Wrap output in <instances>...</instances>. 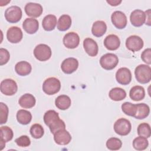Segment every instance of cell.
<instances>
[{
  "mask_svg": "<svg viewBox=\"0 0 151 151\" xmlns=\"http://www.w3.org/2000/svg\"><path fill=\"white\" fill-rule=\"evenodd\" d=\"M149 142L146 137L138 136L133 141V146L137 150H144L148 147Z\"/></svg>",
  "mask_w": 151,
  "mask_h": 151,
  "instance_id": "1f68e13d",
  "label": "cell"
},
{
  "mask_svg": "<svg viewBox=\"0 0 151 151\" xmlns=\"http://www.w3.org/2000/svg\"><path fill=\"white\" fill-rule=\"evenodd\" d=\"M136 106L137 109L136 114L134 116V118L142 120L146 118L149 116L150 113V108L147 104L142 103L136 104Z\"/></svg>",
  "mask_w": 151,
  "mask_h": 151,
  "instance_id": "4316f807",
  "label": "cell"
},
{
  "mask_svg": "<svg viewBox=\"0 0 151 151\" xmlns=\"http://www.w3.org/2000/svg\"><path fill=\"white\" fill-rule=\"evenodd\" d=\"M129 96L133 101H140L145 97V88L140 86H133L129 91Z\"/></svg>",
  "mask_w": 151,
  "mask_h": 151,
  "instance_id": "cb8c5ba5",
  "label": "cell"
},
{
  "mask_svg": "<svg viewBox=\"0 0 151 151\" xmlns=\"http://www.w3.org/2000/svg\"><path fill=\"white\" fill-rule=\"evenodd\" d=\"M57 18L54 15L48 14L46 15L42 19V26L44 30L51 31L55 28L57 25Z\"/></svg>",
  "mask_w": 151,
  "mask_h": 151,
  "instance_id": "d4e9b609",
  "label": "cell"
},
{
  "mask_svg": "<svg viewBox=\"0 0 151 151\" xmlns=\"http://www.w3.org/2000/svg\"><path fill=\"white\" fill-rule=\"evenodd\" d=\"M137 109L136 104H133L130 102H124L122 105V111L126 115L134 117Z\"/></svg>",
  "mask_w": 151,
  "mask_h": 151,
  "instance_id": "836d02e7",
  "label": "cell"
},
{
  "mask_svg": "<svg viewBox=\"0 0 151 151\" xmlns=\"http://www.w3.org/2000/svg\"><path fill=\"white\" fill-rule=\"evenodd\" d=\"M111 20L114 27L119 29L124 28L127 24L126 15L122 11H116L111 15Z\"/></svg>",
  "mask_w": 151,
  "mask_h": 151,
  "instance_id": "9c48e42d",
  "label": "cell"
},
{
  "mask_svg": "<svg viewBox=\"0 0 151 151\" xmlns=\"http://www.w3.org/2000/svg\"><path fill=\"white\" fill-rule=\"evenodd\" d=\"M0 150H2L5 146V143L11 140L14 136L12 130L8 126H1L0 129Z\"/></svg>",
  "mask_w": 151,
  "mask_h": 151,
  "instance_id": "ac0fdd59",
  "label": "cell"
},
{
  "mask_svg": "<svg viewBox=\"0 0 151 151\" xmlns=\"http://www.w3.org/2000/svg\"><path fill=\"white\" fill-rule=\"evenodd\" d=\"M83 47L86 53L90 57H95L99 52L97 42L90 38H86L83 41Z\"/></svg>",
  "mask_w": 151,
  "mask_h": 151,
  "instance_id": "e0dca14e",
  "label": "cell"
},
{
  "mask_svg": "<svg viewBox=\"0 0 151 151\" xmlns=\"http://www.w3.org/2000/svg\"><path fill=\"white\" fill-rule=\"evenodd\" d=\"M146 15V20L145 23L148 26H150L151 22H150V9H147L145 12Z\"/></svg>",
  "mask_w": 151,
  "mask_h": 151,
  "instance_id": "b9f144b4",
  "label": "cell"
},
{
  "mask_svg": "<svg viewBox=\"0 0 151 151\" xmlns=\"http://www.w3.org/2000/svg\"><path fill=\"white\" fill-rule=\"evenodd\" d=\"M16 144L22 147H28L31 144V140L29 137L27 135H22L20 137L17 138L15 140Z\"/></svg>",
  "mask_w": 151,
  "mask_h": 151,
  "instance_id": "74e56055",
  "label": "cell"
},
{
  "mask_svg": "<svg viewBox=\"0 0 151 151\" xmlns=\"http://www.w3.org/2000/svg\"><path fill=\"white\" fill-rule=\"evenodd\" d=\"M10 58V54L6 49L0 48V65H3L6 64Z\"/></svg>",
  "mask_w": 151,
  "mask_h": 151,
  "instance_id": "ab89813d",
  "label": "cell"
},
{
  "mask_svg": "<svg viewBox=\"0 0 151 151\" xmlns=\"http://www.w3.org/2000/svg\"><path fill=\"white\" fill-rule=\"evenodd\" d=\"M17 120L18 122L23 125H27L29 124L32 120V114L30 111L21 109L17 113Z\"/></svg>",
  "mask_w": 151,
  "mask_h": 151,
  "instance_id": "f1b7e54d",
  "label": "cell"
},
{
  "mask_svg": "<svg viewBox=\"0 0 151 151\" xmlns=\"http://www.w3.org/2000/svg\"><path fill=\"white\" fill-rule=\"evenodd\" d=\"M29 132L33 138L38 139L43 136L44 134V129L41 124L35 123L31 126Z\"/></svg>",
  "mask_w": 151,
  "mask_h": 151,
  "instance_id": "d6a6232c",
  "label": "cell"
},
{
  "mask_svg": "<svg viewBox=\"0 0 151 151\" xmlns=\"http://www.w3.org/2000/svg\"><path fill=\"white\" fill-rule=\"evenodd\" d=\"M23 37L22 31L20 28L13 26L8 28L6 32V38L8 41L13 44L20 42Z\"/></svg>",
  "mask_w": 151,
  "mask_h": 151,
  "instance_id": "4fadbf2b",
  "label": "cell"
},
{
  "mask_svg": "<svg viewBox=\"0 0 151 151\" xmlns=\"http://www.w3.org/2000/svg\"><path fill=\"white\" fill-rule=\"evenodd\" d=\"M63 42L66 48L74 49L79 45L80 37L78 34L75 32H70L64 36Z\"/></svg>",
  "mask_w": 151,
  "mask_h": 151,
  "instance_id": "30bf717a",
  "label": "cell"
},
{
  "mask_svg": "<svg viewBox=\"0 0 151 151\" xmlns=\"http://www.w3.org/2000/svg\"><path fill=\"white\" fill-rule=\"evenodd\" d=\"M51 48L44 44L37 45L34 50V57L40 61H45L49 60L51 57Z\"/></svg>",
  "mask_w": 151,
  "mask_h": 151,
  "instance_id": "277c9868",
  "label": "cell"
},
{
  "mask_svg": "<svg viewBox=\"0 0 151 151\" xmlns=\"http://www.w3.org/2000/svg\"><path fill=\"white\" fill-rule=\"evenodd\" d=\"M60 81L55 77H49L42 84V90L47 95L55 94L60 91Z\"/></svg>",
  "mask_w": 151,
  "mask_h": 151,
  "instance_id": "7a4b0ae2",
  "label": "cell"
},
{
  "mask_svg": "<svg viewBox=\"0 0 151 151\" xmlns=\"http://www.w3.org/2000/svg\"><path fill=\"white\" fill-rule=\"evenodd\" d=\"M26 14L32 18H37L41 16L43 12V8L41 5L37 3L28 2L24 8Z\"/></svg>",
  "mask_w": 151,
  "mask_h": 151,
  "instance_id": "9a60e30c",
  "label": "cell"
},
{
  "mask_svg": "<svg viewBox=\"0 0 151 151\" xmlns=\"http://www.w3.org/2000/svg\"><path fill=\"white\" fill-rule=\"evenodd\" d=\"M22 27L27 33L33 34L38 31L39 28V22L38 20L35 18H27L24 21Z\"/></svg>",
  "mask_w": 151,
  "mask_h": 151,
  "instance_id": "d6986e66",
  "label": "cell"
},
{
  "mask_svg": "<svg viewBox=\"0 0 151 151\" xmlns=\"http://www.w3.org/2000/svg\"><path fill=\"white\" fill-rule=\"evenodd\" d=\"M49 129L51 131V132L52 134H54L57 131L61 130V129H65V124L63 120L61 119H59L57 122H55L54 124L49 127Z\"/></svg>",
  "mask_w": 151,
  "mask_h": 151,
  "instance_id": "f35d334b",
  "label": "cell"
},
{
  "mask_svg": "<svg viewBox=\"0 0 151 151\" xmlns=\"http://www.w3.org/2000/svg\"><path fill=\"white\" fill-rule=\"evenodd\" d=\"M32 70L31 65L27 61H19L15 64V71L21 76H26L29 74Z\"/></svg>",
  "mask_w": 151,
  "mask_h": 151,
  "instance_id": "7402d4cb",
  "label": "cell"
},
{
  "mask_svg": "<svg viewBox=\"0 0 151 151\" xmlns=\"http://www.w3.org/2000/svg\"><path fill=\"white\" fill-rule=\"evenodd\" d=\"M43 119L45 124L49 127L57 122L60 119V117L57 111L54 110H49L45 113Z\"/></svg>",
  "mask_w": 151,
  "mask_h": 151,
  "instance_id": "4dcf8cb0",
  "label": "cell"
},
{
  "mask_svg": "<svg viewBox=\"0 0 151 151\" xmlns=\"http://www.w3.org/2000/svg\"><path fill=\"white\" fill-rule=\"evenodd\" d=\"M144 42L142 38L137 35L129 36L126 40V48L132 51L136 52L140 50L143 47Z\"/></svg>",
  "mask_w": 151,
  "mask_h": 151,
  "instance_id": "ba28073f",
  "label": "cell"
},
{
  "mask_svg": "<svg viewBox=\"0 0 151 151\" xmlns=\"http://www.w3.org/2000/svg\"><path fill=\"white\" fill-rule=\"evenodd\" d=\"M78 67V60L73 57H69L65 59L61 63V68L63 73L70 74L75 72Z\"/></svg>",
  "mask_w": 151,
  "mask_h": 151,
  "instance_id": "7c38bea8",
  "label": "cell"
},
{
  "mask_svg": "<svg viewBox=\"0 0 151 151\" xmlns=\"http://www.w3.org/2000/svg\"><path fill=\"white\" fill-rule=\"evenodd\" d=\"M106 2L109 4H110L111 6H117L119 4H120L122 1L121 0H120V1H119V0H109V1L107 0Z\"/></svg>",
  "mask_w": 151,
  "mask_h": 151,
  "instance_id": "7bdbcfd3",
  "label": "cell"
},
{
  "mask_svg": "<svg viewBox=\"0 0 151 151\" xmlns=\"http://www.w3.org/2000/svg\"><path fill=\"white\" fill-rule=\"evenodd\" d=\"M132 73L126 67L120 68L116 73V79L118 83L122 85H127L132 81Z\"/></svg>",
  "mask_w": 151,
  "mask_h": 151,
  "instance_id": "8fae6325",
  "label": "cell"
},
{
  "mask_svg": "<svg viewBox=\"0 0 151 151\" xmlns=\"http://www.w3.org/2000/svg\"><path fill=\"white\" fill-rule=\"evenodd\" d=\"M0 90L1 93L6 96H13L17 91L18 86L14 80L6 78L1 82Z\"/></svg>",
  "mask_w": 151,
  "mask_h": 151,
  "instance_id": "52a82bcc",
  "label": "cell"
},
{
  "mask_svg": "<svg viewBox=\"0 0 151 151\" xmlns=\"http://www.w3.org/2000/svg\"><path fill=\"white\" fill-rule=\"evenodd\" d=\"M106 147L111 150H119L122 146V141L116 137H110L106 142Z\"/></svg>",
  "mask_w": 151,
  "mask_h": 151,
  "instance_id": "d590c367",
  "label": "cell"
},
{
  "mask_svg": "<svg viewBox=\"0 0 151 151\" xmlns=\"http://www.w3.org/2000/svg\"><path fill=\"white\" fill-rule=\"evenodd\" d=\"M109 96L112 100L119 101L126 98V92L124 89L120 87H114L110 90Z\"/></svg>",
  "mask_w": 151,
  "mask_h": 151,
  "instance_id": "f546056e",
  "label": "cell"
},
{
  "mask_svg": "<svg viewBox=\"0 0 151 151\" xmlns=\"http://www.w3.org/2000/svg\"><path fill=\"white\" fill-rule=\"evenodd\" d=\"M54 140L59 145H66L71 142V136L65 129H61L54 134Z\"/></svg>",
  "mask_w": 151,
  "mask_h": 151,
  "instance_id": "2e32d148",
  "label": "cell"
},
{
  "mask_svg": "<svg viewBox=\"0 0 151 151\" xmlns=\"http://www.w3.org/2000/svg\"><path fill=\"white\" fill-rule=\"evenodd\" d=\"M119 63L118 57L113 53H107L102 55L100 59V64L103 68L111 70L114 68Z\"/></svg>",
  "mask_w": 151,
  "mask_h": 151,
  "instance_id": "3957f363",
  "label": "cell"
},
{
  "mask_svg": "<svg viewBox=\"0 0 151 151\" xmlns=\"http://www.w3.org/2000/svg\"><path fill=\"white\" fill-rule=\"evenodd\" d=\"M120 45L119 38L114 34L107 35L104 40V47L110 51H114L119 48Z\"/></svg>",
  "mask_w": 151,
  "mask_h": 151,
  "instance_id": "ffe728a7",
  "label": "cell"
},
{
  "mask_svg": "<svg viewBox=\"0 0 151 151\" xmlns=\"http://www.w3.org/2000/svg\"><path fill=\"white\" fill-rule=\"evenodd\" d=\"M72 20L70 15L67 14L62 15L58 19L57 23V29L60 31H65L70 28L71 25Z\"/></svg>",
  "mask_w": 151,
  "mask_h": 151,
  "instance_id": "83f0119b",
  "label": "cell"
},
{
  "mask_svg": "<svg viewBox=\"0 0 151 151\" xmlns=\"http://www.w3.org/2000/svg\"><path fill=\"white\" fill-rule=\"evenodd\" d=\"M114 132L120 136H126L131 131L132 124L130 121L124 118H120L114 124Z\"/></svg>",
  "mask_w": 151,
  "mask_h": 151,
  "instance_id": "5b68a950",
  "label": "cell"
},
{
  "mask_svg": "<svg viewBox=\"0 0 151 151\" xmlns=\"http://www.w3.org/2000/svg\"><path fill=\"white\" fill-rule=\"evenodd\" d=\"M135 77L141 84H146L151 80V68L149 65L140 64L134 70Z\"/></svg>",
  "mask_w": 151,
  "mask_h": 151,
  "instance_id": "6da1fadb",
  "label": "cell"
},
{
  "mask_svg": "<svg viewBox=\"0 0 151 151\" xmlns=\"http://www.w3.org/2000/svg\"><path fill=\"white\" fill-rule=\"evenodd\" d=\"M137 134L140 136L149 138L151 135L150 126L147 123H142L137 127Z\"/></svg>",
  "mask_w": 151,
  "mask_h": 151,
  "instance_id": "e575fe53",
  "label": "cell"
},
{
  "mask_svg": "<svg viewBox=\"0 0 151 151\" xmlns=\"http://www.w3.org/2000/svg\"><path fill=\"white\" fill-rule=\"evenodd\" d=\"M107 31V25L103 21H95L91 28L93 35L96 37L103 36Z\"/></svg>",
  "mask_w": 151,
  "mask_h": 151,
  "instance_id": "603a6c76",
  "label": "cell"
},
{
  "mask_svg": "<svg viewBox=\"0 0 151 151\" xmlns=\"http://www.w3.org/2000/svg\"><path fill=\"white\" fill-rule=\"evenodd\" d=\"M71 104L70 98L67 95L58 96L55 100V106L60 110H65L68 109Z\"/></svg>",
  "mask_w": 151,
  "mask_h": 151,
  "instance_id": "484cf974",
  "label": "cell"
},
{
  "mask_svg": "<svg viewBox=\"0 0 151 151\" xmlns=\"http://www.w3.org/2000/svg\"><path fill=\"white\" fill-rule=\"evenodd\" d=\"M22 12L20 7L14 5L8 8L5 11V18L9 23H17L22 18Z\"/></svg>",
  "mask_w": 151,
  "mask_h": 151,
  "instance_id": "8992f818",
  "label": "cell"
},
{
  "mask_svg": "<svg viewBox=\"0 0 151 151\" xmlns=\"http://www.w3.org/2000/svg\"><path fill=\"white\" fill-rule=\"evenodd\" d=\"M141 58L143 62L147 64H151V50L150 48L145 49L141 54Z\"/></svg>",
  "mask_w": 151,
  "mask_h": 151,
  "instance_id": "60d3db41",
  "label": "cell"
},
{
  "mask_svg": "<svg viewBox=\"0 0 151 151\" xmlns=\"http://www.w3.org/2000/svg\"><path fill=\"white\" fill-rule=\"evenodd\" d=\"M0 109H1V114H0V118H1V122L0 124H5L8 120V112L9 109L6 104L5 103L1 102L0 103Z\"/></svg>",
  "mask_w": 151,
  "mask_h": 151,
  "instance_id": "8d00e7d4",
  "label": "cell"
},
{
  "mask_svg": "<svg viewBox=\"0 0 151 151\" xmlns=\"http://www.w3.org/2000/svg\"><path fill=\"white\" fill-rule=\"evenodd\" d=\"M36 103L35 97L29 93L22 95L18 100L19 106L24 109H31L33 107Z\"/></svg>",
  "mask_w": 151,
  "mask_h": 151,
  "instance_id": "44dd1931",
  "label": "cell"
},
{
  "mask_svg": "<svg viewBox=\"0 0 151 151\" xmlns=\"http://www.w3.org/2000/svg\"><path fill=\"white\" fill-rule=\"evenodd\" d=\"M146 15L141 9H135L132 11L130 15L131 24L136 27H139L145 23Z\"/></svg>",
  "mask_w": 151,
  "mask_h": 151,
  "instance_id": "5bb4252c",
  "label": "cell"
}]
</instances>
